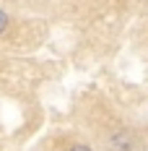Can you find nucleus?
Returning a JSON list of instances; mask_svg holds the SVG:
<instances>
[{"label": "nucleus", "instance_id": "nucleus-2", "mask_svg": "<svg viewBox=\"0 0 148 151\" xmlns=\"http://www.w3.org/2000/svg\"><path fill=\"white\" fill-rule=\"evenodd\" d=\"M5 26H8V13H5V11H0V34L5 31Z\"/></svg>", "mask_w": 148, "mask_h": 151}, {"label": "nucleus", "instance_id": "nucleus-1", "mask_svg": "<svg viewBox=\"0 0 148 151\" xmlns=\"http://www.w3.org/2000/svg\"><path fill=\"white\" fill-rule=\"evenodd\" d=\"M112 151H130L133 149V141H130V136L127 133H119L117 138H112V146H109Z\"/></svg>", "mask_w": 148, "mask_h": 151}, {"label": "nucleus", "instance_id": "nucleus-3", "mask_svg": "<svg viewBox=\"0 0 148 151\" xmlns=\"http://www.w3.org/2000/svg\"><path fill=\"white\" fill-rule=\"evenodd\" d=\"M70 151H91V149H89V146H73Z\"/></svg>", "mask_w": 148, "mask_h": 151}]
</instances>
